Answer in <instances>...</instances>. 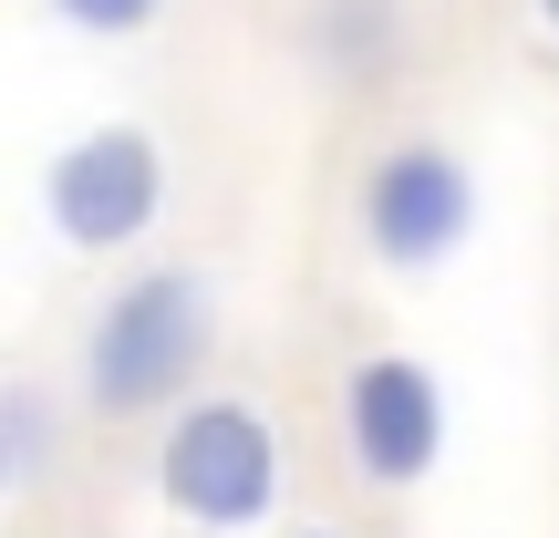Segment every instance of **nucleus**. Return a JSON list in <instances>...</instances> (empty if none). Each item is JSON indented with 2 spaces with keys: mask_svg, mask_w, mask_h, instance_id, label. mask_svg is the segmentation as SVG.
I'll return each mask as SVG.
<instances>
[{
  "mask_svg": "<svg viewBox=\"0 0 559 538\" xmlns=\"http://www.w3.org/2000/svg\"><path fill=\"white\" fill-rule=\"evenodd\" d=\"M300 538H342V528H300Z\"/></svg>",
  "mask_w": 559,
  "mask_h": 538,
  "instance_id": "nucleus-9",
  "label": "nucleus"
},
{
  "mask_svg": "<svg viewBox=\"0 0 559 538\" xmlns=\"http://www.w3.org/2000/svg\"><path fill=\"white\" fill-rule=\"evenodd\" d=\"M41 218L83 260H124L156 239L166 218V145L145 124H83L52 166H41Z\"/></svg>",
  "mask_w": 559,
  "mask_h": 538,
  "instance_id": "nucleus-3",
  "label": "nucleus"
},
{
  "mask_svg": "<svg viewBox=\"0 0 559 538\" xmlns=\"http://www.w3.org/2000/svg\"><path fill=\"white\" fill-rule=\"evenodd\" d=\"M166 445H156V498L177 528L207 538H249L280 507V425L249 394H177L166 404Z\"/></svg>",
  "mask_w": 559,
  "mask_h": 538,
  "instance_id": "nucleus-2",
  "label": "nucleus"
},
{
  "mask_svg": "<svg viewBox=\"0 0 559 538\" xmlns=\"http://www.w3.org/2000/svg\"><path fill=\"white\" fill-rule=\"evenodd\" d=\"M445 435H456L445 383L425 373L415 352H362L353 373H342V456H353L362 487H383V498L425 487L445 466Z\"/></svg>",
  "mask_w": 559,
  "mask_h": 538,
  "instance_id": "nucleus-5",
  "label": "nucleus"
},
{
  "mask_svg": "<svg viewBox=\"0 0 559 538\" xmlns=\"http://www.w3.org/2000/svg\"><path fill=\"white\" fill-rule=\"evenodd\" d=\"M52 21L83 32V41H135V32L166 21V0H52Z\"/></svg>",
  "mask_w": 559,
  "mask_h": 538,
  "instance_id": "nucleus-7",
  "label": "nucleus"
},
{
  "mask_svg": "<svg viewBox=\"0 0 559 538\" xmlns=\"http://www.w3.org/2000/svg\"><path fill=\"white\" fill-rule=\"evenodd\" d=\"M353 228H362V249H373L383 270H404V279L445 270L477 239V166H466L456 145H436V135L383 145V156L362 166V187H353Z\"/></svg>",
  "mask_w": 559,
  "mask_h": 538,
  "instance_id": "nucleus-4",
  "label": "nucleus"
},
{
  "mask_svg": "<svg viewBox=\"0 0 559 538\" xmlns=\"http://www.w3.org/2000/svg\"><path fill=\"white\" fill-rule=\"evenodd\" d=\"M207 352H218V290L198 270H124L83 321V404L104 425H145L198 394Z\"/></svg>",
  "mask_w": 559,
  "mask_h": 538,
  "instance_id": "nucleus-1",
  "label": "nucleus"
},
{
  "mask_svg": "<svg viewBox=\"0 0 559 538\" xmlns=\"http://www.w3.org/2000/svg\"><path fill=\"white\" fill-rule=\"evenodd\" d=\"M539 21H549V32H559V0H539Z\"/></svg>",
  "mask_w": 559,
  "mask_h": 538,
  "instance_id": "nucleus-8",
  "label": "nucleus"
},
{
  "mask_svg": "<svg viewBox=\"0 0 559 538\" xmlns=\"http://www.w3.org/2000/svg\"><path fill=\"white\" fill-rule=\"evenodd\" d=\"M41 456H52V404L11 383V394H0V498H11V487L32 477Z\"/></svg>",
  "mask_w": 559,
  "mask_h": 538,
  "instance_id": "nucleus-6",
  "label": "nucleus"
}]
</instances>
